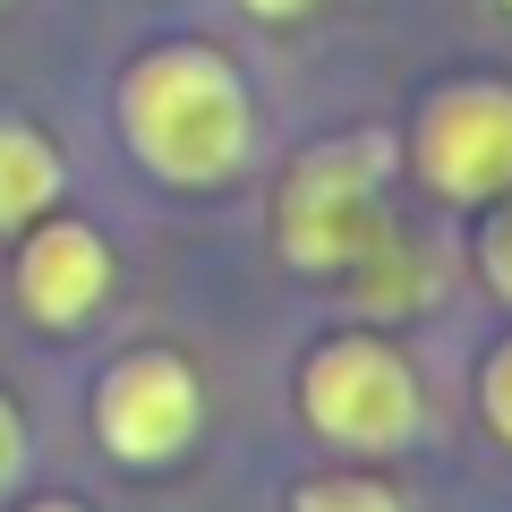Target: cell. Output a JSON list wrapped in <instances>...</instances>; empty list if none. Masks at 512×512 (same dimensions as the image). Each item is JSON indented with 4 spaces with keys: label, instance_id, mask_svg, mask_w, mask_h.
<instances>
[{
    "label": "cell",
    "instance_id": "1",
    "mask_svg": "<svg viewBox=\"0 0 512 512\" xmlns=\"http://www.w3.org/2000/svg\"><path fill=\"white\" fill-rule=\"evenodd\" d=\"M120 128H128V154L171 188H222L256 154L248 77L205 43H163V52L128 60Z\"/></svg>",
    "mask_w": 512,
    "mask_h": 512
},
{
    "label": "cell",
    "instance_id": "2",
    "mask_svg": "<svg viewBox=\"0 0 512 512\" xmlns=\"http://www.w3.org/2000/svg\"><path fill=\"white\" fill-rule=\"evenodd\" d=\"M299 419L308 436L342 444V453H402L419 436L427 402H419V376L393 342L376 333H333L299 359Z\"/></svg>",
    "mask_w": 512,
    "mask_h": 512
},
{
    "label": "cell",
    "instance_id": "3",
    "mask_svg": "<svg viewBox=\"0 0 512 512\" xmlns=\"http://www.w3.org/2000/svg\"><path fill=\"white\" fill-rule=\"evenodd\" d=\"M393 163L384 137H333L316 146L308 163L282 180V205H274V231H282V256L308 265V274H342L376 248V180Z\"/></svg>",
    "mask_w": 512,
    "mask_h": 512
},
{
    "label": "cell",
    "instance_id": "4",
    "mask_svg": "<svg viewBox=\"0 0 512 512\" xmlns=\"http://www.w3.org/2000/svg\"><path fill=\"white\" fill-rule=\"evenodd\" d=\"M197 427H205V384L180 350H128L94 384V436H103V453L137 461V470L180 461Z\"/></svg>",
    "mask_w": 512,
    "mask_h": 512
},
{
    "label": "cell",
    "instance_id": "5",
    "mask_svg": "<svg viewBox=\"0 0 512 512\" xmlns=\"http://www.w3.org/2000/svg\"><path fill=\"white\" fill-rule=\"evenodd\" d=\"M410 154H419V180L436 188V197H453V205L512 197V86H487V77L444 86L436 103L419 111Z\"/></svg>",
    "mask_w": 512,
    "mask_h": 512
},
{
    "label": "cell",
    "instance_id": "6",
    "mask_svg": "<svg viewBox=\"0 0 512 512\" xmlns=\"http://www.w3.org/2000/svg\"><path fill=\"white\" fill-rule=\"evenodd\" d=\"M103 299H111V248L86 231V222H43V231H26V248H18V308L35 316V325L69 333V325H86Z\"/></svg>",
    "mask_w": 512,
    "mask_h": 512
},
{
    "label": "cell",
    "instance_id": "7",
    "mask_svg": "<svg viewBox=\"0 0 512 512\" xmlns=\"http://www.w3.org/2000/svg\"><path fill=\"white\" fill-rule=\"evenodd\" d=\"M52 197H60V154H52V137L0 111V239L26 231V222H43V214H52Z\"/></svg>",
    "mask_w": 512,
    "mask_h": 512
},
{
    "label": "cell",
    "instance_id": "8",
    "mask_svg": "<svg viewBox=\"0 0 512 512\" xmlns=\"http://www.w3.org/2000/svg\"><path fill=\"white\" fill-rule=\"evenodd\" d=\"M291 512H402V495L384 478H359V470H333V478H308L291 495Z\"/></svg>",
    "mask_w": 512,
    "mask_h": 512
},
{
    "label": "cell",
    "instance_id": "9",
    "mask_svg": "<svg viewBox=\"0 0 512 512\" xmlns=\"http://www.w3.org/2000/svg\"><path fill=\"white\" fill-rule=\"evenodd\" d=\"M478 419L495 427V444H512V342H495L478 367Z\"/></svg>",
    "mask_w": 512,
    "mask_h": 512
},
{
    "label": "cell",
    "instance_id": "10",
    "mask_svg": "<svg viewBox=\"0 0 512 512\" xmlns=\"http://www.w3.org/2000/svg\"><path fill=\"white\" fill-rule=\"evenodd\" d=\"M478 265H487V291L512 308V197L495 205V214H487V231H478Z\"/></svg>",
    "mask_w": 512,
    "mask_h": 512
},
{
    "label": "cell",
    "instance_id": "11",
    "mask_svg": "<svg viewBox=\"0 0 512 512\" xmlns=\"http://www.w3.org/2000/svg\"><path fill=\"white\" fill-rule=\"evenodd\" d=\"M18 470H26V419H18V402L0 393V487H18Z\"/></svg>",
    "mask_w": 512,
    "mask_h": 512
},
{
    "label": "cell",
    "instance_id": "12",
    "mask_svg": "<svg viewBox=\"0 0 512 512\" xmlns=\"http://www.w3.org/2000/svg\"><path fill=\"white\" fill-rule=\"evenodd\" d=\"M239 9H248V18H308V9H316V0H239Z\"/></svg>",
    "mask_w": 512,
    "mask_h": 512
},
{
    "label": "cell",
    "instance_id": "13",
    "mask_svg": "<svg viewBox=\"0 0 512 512\" xmlns=\"http://www.w3.org/2000/svg\"><path fill=\"white\" fill-rule=\"evenodd\" d=\"M26 512H86V504H69V495H52V504H26Z\"/></svg>",
    "mask_w": 512,
    "mask_h": 512
}]
</instances>
